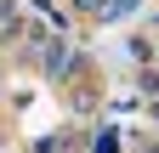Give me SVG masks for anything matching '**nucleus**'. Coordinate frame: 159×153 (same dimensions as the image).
<instances>
[{"label": "nucleus", "mask_w": 159, "mask_h": 153, "mask_svg": "<svg viewBox=\"0 0 159 153\" xmlns=\"http://www.w3.org/2000/svg\"><path fill=\"white\" fill-rule=\"evenodd\" d=\"M46 74H51V80H63V74H68V51H63V46L46 51Z\"/></svg>", "instance_id": "nucleus-1"}]
</instances>
